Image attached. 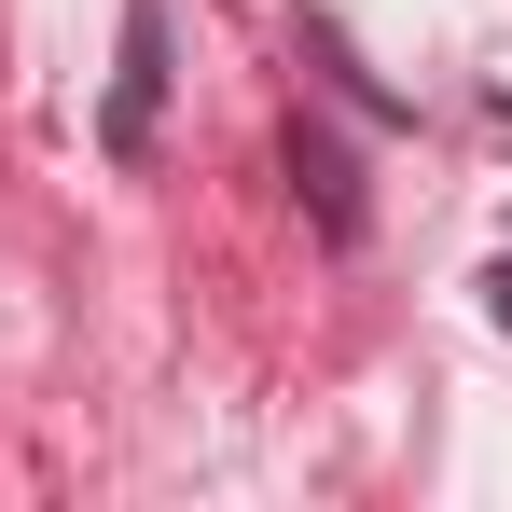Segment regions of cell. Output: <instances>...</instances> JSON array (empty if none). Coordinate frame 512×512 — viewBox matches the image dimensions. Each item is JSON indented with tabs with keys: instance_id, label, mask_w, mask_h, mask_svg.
<instances>
[{
	"instance_id": "2",
	"label": "cell",
	"mask_w": 512,
	"mask_h": 512,
	"mask_svg": "<svg viewBox=\"0 0 512 512\" xmlns=\"http://www.w3.org/2000/svg\"><path fill=\"white\" fill-rule=\"evenodd\" d=\"M485 305H499V333H512V263H499V277H485Z\"/></svg>"
},
{
	"instance_id": "1",
	"label": "cell",
	"mask_w": 512,
	"mask_h": 512,
	"mask_svg": "<svg viewBox=\"0 0 512 512\" xmlns=\"http://www.w3.org/2000/svg\"><path fill=\"white\" fill-rule=\"evenodd\" d=\"M153 70H167V28H153V14H125V97H111V139H139V125H153Z\"/></svg>"
}]
</instances>
